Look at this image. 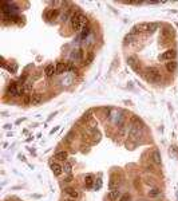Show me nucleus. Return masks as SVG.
<instances>
[{
    "label": "nucleus",
    "instance_id": "1",
    "mask_svg": "<svg viewBox=\"0 0 178 201\" xmlns=\"http://www.w3.org/2000/svg\"><path fill=\"white\" fill-rule=\"evenodd\" d=\"M84 23H86V16L82 12H75L71 16V27L74 31H79Z\"/></svg>",
    "mask_w": 178,
    "mask_h": 201
},
{
    "label": "nucleus",
    "instance_id": "2",
    "mask_svg": "<svg viewBox=\"0 0 178 201\" xmlns=\"http://www.w3.org/2000/svg\"><path fill=\"white\" fill-rule=\"evenodd\" d=\"M145 76L149 82L151 83H158L161 81V72H159L158 69L155 67H149V69L145 70Z\"/></svg>",
    "mask_w": 178,
    "mask_h": 201
},
{
    "label": "nucleus",
    "instance_id": "3",
    "mask_svg": "<svg viewBox=\"0 0 178 201\" xmlns=\"http://www.w3.org/2000/svg\"><path fill=\"white\" fill-rule=\"evenodd\" d=\"M175 55H177V52L174 50H167L159 55V60H167V62H170V60H174Z\"/></svg>",
    "mask_w": 178,
    "mask_h": 201
},
{
    "label": "nucleus",
    "instance_id": "4",
    "mask_svg": "<svg viewBox=\"0 0 178 201\" xmlns=\"http://www.w3.org/2000/svg\"><path fill=\"white\" fill-rule=\"evenodd\" d=\"M43 102V95L39 94V93H34L31 95V105L32 106H38Z\"/></svg>",
    "mask_w": 178,
    "mask_h": 201
},
{
    "label": "nucleus",
    "instance_id": "5",
    "mask_svg": "<svg viewBox=\"0 0 178 201\" xmlns=\"http://www.w3.org/2000/svg\"><path fill=\"white\" fill-rule=\"evenodd\" d=\"M55 72H56V67L54 66V64H48V66H46L44 69V74L48 76V78H51V76L54 75Z\"/></svg>",
    "mask_w": 178,
    "mask_h": 201
},
{
    "label": "nucleus",
    "instance_id": "6",
    "mask_svg": "<svg viewBox=\"0 0 178 201\" xmlns=\"http://www.w3.org/2000/svg\"><path fill=\"white\" fill-rule=\"evenodd\" d=\"M51 170L54 172V174L55 176H61L62 174V172H63V168L59 165V163H51Z\"/></svg>",
    "mask_w": 178,
    "mask_h": 201
},
{
    "label": "nucleus",
    "instance_id": "7",
    "mask_svg": "<svg viewBox=\"0 0 178 201\" xmlns=\"http://www.w3.org/2000/svg\"><path fill=\"white\" fill-rule=\"evenodd\" d=\"M83 50L82 48H79V50H76V51H74L72 52V55H71V60H74L75 59L76 62H79V60H82V58H83Z\"/></svg>",
    "mask_w": 178,
    "mask_h": 201
},
{
    "label": "nucleus",
    "instance_id": "8",
    "mask_svg": "<svg viewBox=\"0 0 178 201\" xmlns=\"http://www.w3.org/2000/svg\"><path fill=\"white\" fill-rule=\"evenodd\" d=\"M139 133H141L139 127H138V126H133V127H131V130H130V133H129V137H130L131 139H135V138H138Z\"/></svg>",
    "mask_w": 178,
    "mask_h": 201
},
{
    "label": "nucleus",
    "instance_id": "9",
    "mask_svg": "<svg viewBox=\"0 0 178 201\" xmlns=\"http://www.w3.org/2000/svg\"><path fill=\"white\" fill-rule=\"evenodd\" d=\"M58 15H59V10L52 8V10H48V12L46 13V18H47L48 20H52V19H55Z\"/></svg>",
    "mask_w": 178,
    "mask_h": 201
},
{
    "label": "nucleus",
    "instance_id": "10",
    "mask_svg": "<svg viewBox=\"0 0 178 201\" xmlns=\"http://www.w3.org/2000/svg\"><path fill=\"white\" fill-rule=\"evenodd\" d=\"M177 67H178V64L175 60H170V62L166 63V70H167L169 72H174L175 70H177Z\"/></svg>",
    "mask_w": 178,
    "mask_h": 201
},
{
    "label": "nucleus",
    "instance_id": "11",
    "mask_svg": "<svg viewBox=\"0 0 178 201\" xmlns=\"http://www.w3.org/2000/svg\"><path fill=\"white\" fill-rule=\"evenodd\" d=\"M67 157H68V154H67L66 151H58V153L54 156V158L56 161H66Z\"/></svg>",
    "mask_w": 178,
    "mask_h": 201
},
{
    "label": "nucleus",
    "instance_id": "12",
    "mask_svg": "<svg viewBox=\"0 0 178 201\" xmlns=\"http://www.w3.org/2000/svg\"><path fill=\"white\" fill-rule=\"evenodd\" d=\"M64 192H66L67 195L70 196V197H72V198H78V197H79V192L75 190V189H72V188L64 189Z\"/></svg>",
    "mask_w": 178,
    "mask_h": 201
},
{
    "label": "nucleus",
    "instance_id": "13",
    "mask_svg": "<svg viewBox=\"0 0 178 201\" xmlns=\"http://www.w3.org/2000/svg\"><path fill=\"white\" fill-rule=\"evenodd\" d=\"M55 67H56V74H62L64 70H67V64L64 62H58Z\"/></svg>",
    "mask_w": 178,
    "mask_h": 201
},
{
    "label": "nucleus",
    "instance_id": "14",
    "mask_svg": "<svg viewBox=\"0 0 178 201\" xmlns=\"http://www.w3.org/2000/svg\"><path fill=\"white\" fill-rule=\"evenodd\" d=\"M118 197H121V190H119V189H113L111 192H110V198H111V200H117Z\"/></svg>",
    "mask_w": 178,
    "mask_h": 201
},
{
    "label": "nucleus",
    "instance_id": "15",
    "mask_svg": "<svg viewBox=\"0 0 178 201\" xmlns=\"http://www.w3.org/2000/svg\"><path fill=\"white\" fill-rule=\"evenodd\" d=\"M173 35H174V32H173L172 28H165V30L162 31V36H163V38L170 39V38L173 36Z\"/></svg>",
    "mask_w": 178,
    "mask_h": 201
},
{
    "label": "nucleus",
    "instance_id": "16",
    "mask_svg": "<svg viewBox=\"0 0 178 201\" xmlns=\"http://www.w3.org/2000/svg\"><path fill=\"white\" fill-rule=\"evenodd\" d=\"M159 195H161V190H159L158 188H153V189H150V192H149L150 197H158Z\"/></svg>",
    "mask_w": 178,
    "mask_h": 201
},
{
    "label": "nucleus",
    "instance_id": "17",
    "mask_svg": "<svg viewBox=\"0 0 178 201\" xmlns=\"http://www.w3.org/2000/svg\"><path fill=\"white\" fill-rule=\"evenodd\" d=\"M90 32H91V28H90V27H86V25H84V27H83V30H82V38H83V39L87 38V36L90 35Z\"/></svg>",
    "mask_w": 178,
    "mask_h": 201
},
{
    "label": "nucleus",
    "instance_id": "18",
    "mask_svg": "<svg viewBox=\"0 0 178 201\" xmlns=\"http://www.w3.org/2000/svg\"><path fill=\"white\" fill-rule=\"evenodd\" d=\"M84 184H86L87 188H91V186H92V176H91V174L86 176V178H84Z\"/></svg>",
    "mask_w": 178,
    "mask_h": 201
},
{
    "label": "nucleus",
    "instance_id": "19",
    "mask_svg": "<svg viewBox=\"0 0 178 201\" xmlns=\"http://www.w3.org/2000/svg\"><path fill=\"white\" fill-rule=\"evenodd\" d=\"M71 169H72V166H71V163H68V162L64 163V168H63L64 173H67V174H71Z\"/></svg>",
    "mask_w": 178,
    "mask_h": 201
},
{
    "label": "nucleus",
    "instance_id": "20",
    "mask_svg": "<svg viewBox=\"0 0 178 201\" xmlns=\"http://www.w3.org/2000/svg\"><path fill=\"white\" fill-rule=\"evenodd\" d=\"M153 158H154V161H155V163H161V156H159L158 151H154L153 153Z\"/></svg>",
    "mask_w": 178,
    "mask_h": 201
},
{
    "label": "nucleus",
    "instance_id": "21",
    "mask_svg": "<svg viewBox=\"0 0 178 201\" xmlns=\"http://www.w3.org/2000/svg\"><path fill=\"white\" fill-rule=\"evenodd\" d=\"M22 102L24 105H30V103H31V95H23Z\"/></svg>",
    "mask_w": 178,
    "mask_h": 201
},
{
    "label": "nucleus",
    "instance_id": "22",
    "mask_svg": "<svg viewBox=\"0 0 178 201\" xmlns=\"http://www.w3.org/2000/svg\"><path fill=\"white\" fill-rule=\"evenodd\" d=\"M135 39V36L134 35H131V34H129V35H126V38H125V42L126 43H131V42Z\"/></svg>",
    "mask_w": 178,
    "mask_h": 201
},
{
    "label": "nucleus",
    "instance_id": "23",
    "mask_svg": "<svg viewBox=\"0 0 178 201\" xmlns=\"http://www.w3.org/2000/svg\"><path fill=\"white\" fill-rule=\"evenodd\" d=\"M127 63H129L130 66H135V63H137V59H135L134 57H131V58H129V59H127Z\"/></svg>",
    "mask_w": 178,
    "mask_h": 201
},
{
    "label": "nucleus",
    "instance_id": "24",
    "mask_svg": "<svg viewBox=\"0 0 178 201\" xmlns=\"http://www.w3.org/2000/svg\"><path fill=\"white\" fill-rule=\"evenodd\" d=\"M90 118H91V111H87V113L83 115V120H84V121H89Z\"/></svg>",
    "mask_w": 178,
    "mask_h": 201
},
{
    "label": "nucleus",
    "instance_id": "25",
    "mask_svg": "<svg viewBox=\"0 0 178 201\" xmlns=\"http://www.w3.org/2000/svg\"><path fill=\"white\" fill-rule=\"evenodd\" d=\"M91 60H92V54H90V55H89V58H87V59L84 60V63H83V64H89V63L91 62Z\"/></svg>",
    "mask_w": 178,
    "mask_h": 201
},
{
    "label": "nucleus",
    "instance_id": "26",
    "mask_svg": "<svg viewBox=\"0 0 178 201\" xmlns=\"http://www.w3.org/2000/svg\"><path fill=\"white\" fill-rule=\"evenodd\" d=\"M130 200H131V197H130V196H129V195H125L123 197L121 198V201H130Z\"/></svg>",
    "mask_w": 178,
    "mask_h": 201
},
{
    "label": "nucleus",
    "instance_id": "27",
    "mask_svg": "<svg viewBox=\"0 0 178 201\" xmlns=\"http://www.w3.org/2000/svg\"><path fill=\"white\" fill-rule=\"evenodd\" d=\"M64 201H76L75 198H68V200H64Z\"/></svg>",
    "mask_w": 178,
    "mask_h": 201
}]
</instances>
